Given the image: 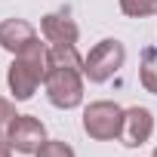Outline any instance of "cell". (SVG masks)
Wrapping results in <instances>:
<instances>
[{"label":"cell","mask_w":157,"mask_h":157,"mask_svg":"<svg viewBox=\"0 0 157 157\" xmlns=\"http://www.w3.org/2000/svg\"><path fill=\"white\" fill-rule=\"evenodd\" d=\"M139 80L145 86V93L157 96V46L142 49V65H139Z\"/></svg>","instance_id":"9"},{"label":"cell","mask_w":157,"mask_h":157,"mask_svg":"<svg viewBox=\"0 0 157 157\" xmlns=\"http://www.w3.org/2000/svg\"><path fill=\"white\" fill-rule=\"evenodd\" d=\"M154 157H157V151H154Z\"/></svg>","instance_id":"14"},{"label":"cell","mask_w":157,"mask_h":157,"mask_svg":"<svg viewBox=\"0 0 157 157\" xmlns=\"http://www.w3.org/2000/svg\"><path fill=\"white\" fill-rule=\"evenodd\" d=\"M16 120V105L10 102V99H3L0 96V132H6V126Z\"/></svg>","instance_id":"12"},{"label":"cell","mask_w":157,"mask_h":157,"mask_svg":"<svg viewBox=\"0 0 157 157\" xmlns=\"http://www.w3.org/2000/svg\"><path fill=\"white\" fill-rule=\"evenodd\" d=\"M0 157H13V145H10L6 132H0Z\"/></svg>","instance_id":"13"},{"label":"cell","mask_w":157,"mask_h":157,"mask_svg":"<svg viewBox=\"0 0 157 157\" xmlns=\"http://www.w3.org/2000/svg\"><path fill=\"white\" fill-rule=\"evenodd\" d=\"M6 139L13 151L19 154H37V148L46 142V126L34 114H16V120L6 126Z\"/></svg>","instance_id":"5"},{"label":"cell","mask_w":157,"mask_h":157,"mask_svg":"<svg viewBox=\"0 0 157 157\" xmlns=\"http://www.w3.org/2000/svg\"><path fill=\"white\" fill-rule=\"evenodd\" d=\"M40 34L46 43H77L80 28L68 13H46L40 19Z\"/></svg>","instance_id":"8"},{"label":"cell","mask_w":157,"mask_h":157,"mask_svg":"<svg viewBox=\"0 0 157 157\" xmlns=\"http://www.w3.org/2000/svg\"><path fill=\"white\" fill-rule=\"evenodd\" d=\"M154 136V114L142 105H132L123 111V129H120V142L126 148H139Z\"/></svg>","instance_id":"6"},{"label":"cell","mask_w":157,"mask_h":157,"mask_svg":"<svg viewBox=\"0 0 157 157\" xmlns=\"http://www.w3.org/2000/svg\"><path fill=\"white\" fill-rule=\"evenodd\" d=\"M120 129H123V108L117 102H90L83 108V132L96 142H111V139H120Z\"/></svg>","instance_id":"4"},{"label":"cell","mask_w":157,"mask_h":157,"mask_svg":"<svg viewBox=\"0 0 157 157\" xmlns=\"http://www.w3.org/2000/svg\"><path fill=\"white\" fill-rule=\"evenodd\" d=\"M123 62H126V46L117 37H105L83 59V77L90 83H105L123 68Z\"/></svg>","instance_id":"3"},{"label":"cell","mask_w":157,"mask_h":157,"mask_svg":"<svg viewBox=\"0 0 157 157\" xmlns=\"http://www.w3.org/2000/svg\"><path fill=\"white\" fill-rule=\"evenodd\" d=\"M46 65H49V46L40 40L34 46H28L25 52L13 56V65L6 71V83H10V93L16 102H28L37 93V86L46 77Z\"/></svg>","instance_id":"1"},{"label":"cell","mask_w":157,"mask_h":157,"mask_svg":"<svg viewBox=\"0 0 157 157\" xmlns=\"http://www.w3.org/2000/svg\"><path fill=\"white\" fill-rule=\"evenodd\" d=\"M40 37H37L34 25L25 22V19H3V22H0V46H3L6 52H13V56L25 52Z\"/></svg>","instance_id":"7"},{"label":"cell","mask_w":157,"mask_h":157,"mask_svg":"<svg viewBox=\"0 0 157 157\" xmlns=\"http://www.w3.org/2000/svg\"><path fill=\"white\" fill-rule=\"evenodd\" d=\"M120 10L129 19H145V16H157V0H120Z\"/></svg>","instance_id":"10"},{"label":"cell","mask_w":157,"mask_h":157,"mask_svg":"<svg viewBox=\"0 0 157 157\" xmlns=\"http://www.w3.org/2000/svg\"><path fill=\"white\" fill-rule=\"evenodd\" d=\"M34 157H77L74 154V148L68 145V142H59V139H46L40 148H37V154Z\"/></svg>","instance_id":"11"},{"label":"cell","mask_w":157,"mask_h":157,"mask_svg":"<svg viewBox=\"0 0 157 157\" xmlns=\"http://www.w3.org/2000/svg\"><path fill=\"white\" fill-rule=\"evenodd\" d=\"M46 99L62 108L71 111L83 102V65H68V62H49L46 65Z\"/></svg>","instance_id":"2"}]
</instances>
